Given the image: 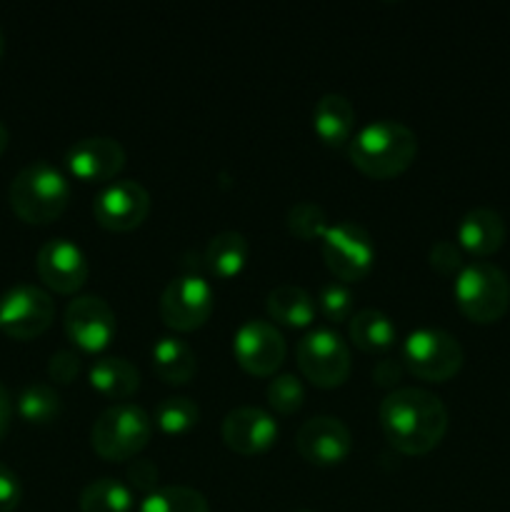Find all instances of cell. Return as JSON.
Listing matches in <instances>:
<instances>
[{"label":"cell","mask_w":510,"mask_h":512,"mask_svg":"<svg viewBox=\"0 0 510 512\" xmlns=\"http://www.w3.org/2000/svg\"><path fill=\"white\" fill-rule=\"evenodd\" d=\"M88 378L90 385L103 398L120 400V403L140 388L138 365L130 363L123 355H103V358H95L88 370Z\"/></svg>","instance_id":"20"},{"label":"cell","mask_w":510,"mask_h":512,"mask_svg":"<svg viewBox=\"0 0 510 512\" xmlns=\"http://www.w3.org/2000/svg\"><path fill=\"white\" fill-rule=\"evenodd\" d=\"M295 448H298L300 458H305L308 463L335 465L348 458L350 448H353V435L340 418L315 415L298 428Z\"/></svg>","instance_id":"15"},{"label":"cell","mask_w":510,"mask_h":512,"mask_svg":"<svg viewBox=\"0 0 510 512\" xmlns=\"http://www.w3.org/2000/svg\"><path fill=\"white\" fill-rule=\"evenodd\" d=\"M8 140H10L8 128H5V125L0 123V155H3V153H5V148H8Z\"/></svg>","instance_id":"38"},{"label":"cell","mask_w":510,"mask_h":512,"mask_svg":"<svg viewBox=\"0 0 510 512\" xmlns=\"http://www.w3.org/2000/svg\"><path fill=\"white\" fill-rule=\"evenodd\" d=\"M23 498V485L15 470L0 463V512H13Z\"/></svg>","instance_id":"35"},{"label":"cell","mask_w":510,"mask_h":512,"mask_svg":"<svg viewBox=\"0 0 510 512\" xmlns=\"http://www.w3.org/2000/svg\"><path fill=\"white\" fill-rule=\"evenodd\" d=\"M3 50H5V38H3V30H0V58H3Z\"/></svg>","instance_id":"39"},{"label":"cell","mask_w":510,"mask_h":512,"mask_svg":"<svg viewBox=\"0 0 510 512\" xmlns=\"http://www.w3.org/2000/svg\"><path fill=\"white\" fill-rule=\"evenodd\" d=\"M353 300V290L348 288V283H340V280H328L318 290V308L330 323L353 318Z\"/></svg>","instance_id":"30"},{"label":"cell","mask_w":510,"mask_h":512,"mask_svg":"<svg viewBox=\"0 0 510 512\" xmlns=\"http://www.w3.org/2000/svg\"><path fill=\"white\" fill-rule=\"evenodd\" d=\"M465 250L455 240H435L428 250V260L438 273L458 275L465 268Z\"/></svg>","instance_id":"32"},{"label":"cell","mask_w":510,"mask_h":512,"mask_svg":"<svg viewBox=\"0 0 510 512\" xmlns=\"http://www.w3.org/2000/svg\"><path fill=\"white\" fill-rule=\"evenodd\" d=\"M250 255V243L243 233L238 230H223V233H215L208 240V248H205V263H208L210 273L218 275V278L228 280L235 278L240 270L245 268Z\"/></svg>","instance_id":"24"},{"label":"cell","mask_w":510,"mask_h":512,"mask_svg":"<svg viewBox=\"0 0 510 512\" xmlns=\"http://www.w3.org/2000/svg\"><path fill=\"white\" fill-rule=\"evenodd\" d=\"M380 425L393 448L425 455L438 448L448 430V408L435 393L415 385L393 388L380 403Z\"/></svg>","instance_id":"1"},{"label":"cell","mask_w":510,"mask_h":512,"mask_svg":"<svg viewBox=\"0 0 510 512\" xmlns=\"http://www.w3.org/2000/svg\"><path fill=\"white\" fill-rule=\"evenodd\" d=\"M83 512H130L133 510V490L123 480L98 478L90 480L80 493Z\"/></svg>","instance_id":"25"},{"label":"cell","mask_w":510,"mask_h":512,"mask_svg":"<svg viewBox=\"0 0 510 512\" xmlns=\"http://www.w3.org/2000/svg\"><path fill=\"white\" fill-rule=\"evenodd\" d=\"M285 223H288L290 233L300 240L323 238L325 230L330 228L323 205L313 203V200H300V203L290 205Z\"/></svg>","instance_id":"29"},{"label":"cell","mask_w":510,"mask_h":512,"mask_svg":"<svg viewBox=\"0 0 510 512\" xmlns=\"http://www.w3.org/2000/svg\"><path fill=\"white\" fill-rule=\"evenodd\" d=\"M295 512H313V510H295Z\"/></svg>","instance_id":"40"},{"label":"cell","mask_w":510,"mask_h":512,"mask_svg":"<svg viewBox=\"0 0 510 512\" xmlns=\"http://www.w3.org/2000/svg\"><path fill=\"white\" fill-rule=\"evenodd\" d=\"M80 373V355L73 350H55L48 360V375L53 383L68 385L78 378Z\"/></svg>","instance_id":"33"},{"label":"cell","mask_w":510,"mask_h":512,"mask_svg":"<svg viewBox=\"0 0 510 512\" xmlns=\"http://www.w3.org/2000/svg\"><path fill=\"white\" fill-rule=\"evenodd\" d=\"M233 353L240 368L258 378H268L283 365L288 343L280 328L270 320L250 318L235 330L233 335Z\"/></svg>","instance_id":"11"},{"label":"cell","mask_w":510,"mask_h":512,"mask_svg":"<svg viewBox=\"0 0 510 512\" xmlns=\"http://www.w3.org/2000/svg\"><path fill=\"white\" fill-rule=\"evenodd\" d=\"M313 130L325 145H333V148L350 143L355 130L353 103L343 93H325L315 103Z\"/></svg>","instance_id":"19"},{"label":"cell","mask_w":510,"mask_h":512,"mask_svg":"<svg viewBox=\"0 0 510 512\" xmlns=\"http://www.w3.org/2000/svg\"><path fill=\"white\" fill-rule=\"evenodd\" d=\"M63 325L68 338L88 353H100L108 348L118 330L115 310L100 295H75L65 308Z\"/></svg>","instance_id":"13"},{"label":"cell","mask_w":510,"mask_h":512,"mask_svg":"<svg viewBox=\"0 0 510 512\" xmlns=\"http://www.w3.org/2000/svg\"><path fill=\"white\" fill-rule=\"evenodd\" d=\"M158 465L148 458H135L128 465V480L135 490H145V493H153L158 488Z\"/></svg>","instance_id":"34"},{"label":"cell","mask_w":510,"mask_h":512,"mask_svg":"<svg viewBox=\"0 0 510 512\" xmlns=\"http://www.w3.org/2000/svg\"><path fill=\"white\" fill-rule=\"evenodd\" d=\"M40 280L60 295L78 293L88 280V258L68 238H50L40 245L35 258Z\"/></svg>","instance_id":"14"},{"label":"cell","mask_w":510,"mask_h":512,"mask_svg":"<svg viewBox=\"0 0 510 512\" xmlns=\"http://www.w3.org/2000/svg\"><path fill=\"white\" fill-rule=\"evenodd\" d=\"M320 253L325 265L340 283H355L373 268L375 243L368 230L355 220H340L330 225L320 238Z\"/></svg>","instance_id":"8"},{"label":"cell","mask_w":510,"mask_h":512,"mask_svg":"<svg viewBox=\"0 0 510 512\" xmlns=\"http://www.w3.org/2000/svg\"><path fill=\"white\" fill-rule=\"evenodd\" d=\"M225 445L240 455H255L268 450L278 438V423L268 410L258 405H238L220 425Z\"/></svg>","instance_id":"17"},{"label":"cell","mask_w":510,"mask_h":512,"mask_svg":"<svg viewBox=\"0 0 510 512\" xmlns=\"http://www.w3.org/2000/svg\"><path fill=\"white\" fill-rule=\"evenodd\" d=\"M265 308L275 323L290 325V328H308L315 318V303L313 295L305 288L295 283H280L265 298Z\"/></svg>","instance_id":"22"},{"label":"cell","mask_w":510,"mask_h":512,"mask_svg":"<svg viewBox=\"0 0 510 512\" xmlns=\"http://www.w3.org/2000/svg\"><path fill=\"white\" fill-rule=\"evenodd\" d=\"M455 303L460 313L480 325L495 323L510 308V278L488 260H473L455 275Z\"/></svg>","instance_id":"4"},{"label":"cell","mask_w":510,"mask_h":512,"mask_svg":"<svg viewBox=\"0 0 510 512\" xmlns=\"http://www.w3.org/2000/svg\"><path fill=\"white\" fill-rule=\"evenodd\" d=\"M65 165L75 178L105 183L123 170L125 148L110 135H88L70 145L65 153Z\"/></svg>","instance_id":"16"},{"label":"cell","mask_w":510,"mask_h":512,"mask_svg":"<svg viewBox=\"0 0 510 512\" xmlns=\"http://www.w3.org/2000/svg\"><path fill=\"white\" fill-rule=\"evenodd\" d=\"M15 408L23 420L33 425H48L63 410V400L60 393L55 390V385L50 383H30L20 390L18 400H15Z\"/></svg>","instance_id":"26"},{"label":"cell","mask_w":510,"mask_h":512,"mask_svg":"<svg viewBox=\"0 0 510 512\" xmlns=\"http://www.w3.org/2000/svg\"><path fill=\"white\" fill-rule=\"evenodd\" d=\"M348 155L360 173L388 180L410 168L418 155V138L400 120H370L350 138Z\"/></svg>","instance_id":"2"},{"label":"cell","mask_w":510,"mask_h":512,"mask_svg":"<svg viewBox=\"0 0 510 512\" xmlns=\"http://www.w3.org/2000/svg\"><path fill=\"white\" fill-rule=\"evenodd\" d=\"M155 425L168 435L188 433L200 420V408L188 395H168L155 405Z\"/></svg>","instance_id":"28"},{"label":"cell","mask_w":510,"mask_h":512,"mask_svg":"<svg viewBox=\"0 0 510 512\" xmlns=\"http://www.w3.org/2000/svg\"><path fill=\"white\" fill-rule=\"evenodd\" d=\"M298 368L318 388H338L350 375V345L328 325L310 328L298 340Z\"/></svg>","instance_id":"7"},{"label":"cell","mask_w":510,"mask_h":512,"mask_svg":"<svg viewBox=\"0 0 510 512\" xmlns=\"http://www.w3.org/2000/svg\"><path fill=\"white\" fill-rule=\"evenodd\" d=\"M405 373V365L400 358H393V355H385L375 363L373 368V383L380 385V388H393L398 385V380L403 378Z\"/></svg>","instance_id":"36"},{"label":"cell","mask_w":510,"mask_h":512,"mask_svg":"<svg viewBox=\"0 0 510 512\" xmlns=\"http://www.w3.org/2000/svg\"><path fill=\"white\" fill-rule=\"evenodd\" d=\"M505 235L508 228L503 215L493 208L468 210L458 223V245L475 258H485L503 248Z\"/></svg>","instance_id":"18"},{"label":"cell","mask_w":510,"mask_h":512,"mask_svg":"<svg viewBox=\"0 0 510 512\" xmlns=\"http://www.w3.org/2000/svg\"><path fill=\"white\" fill-rule=\"evenodd\" d=\"M153 418L135 403H113L95 418L90 428L93 450L105 460L138 458L153 438Z\"/></svg>","instance_id":"5"},{"label":"cell","mask_w":510,"mask_h":512,"mask_svg":"<svg viewBox=\"0 0 510 512\" xmlns=\"http://www.w3.org/2000/svg\"><path fill=\"white\" fill-rule=\"evenodd\" d=\"M55 303L40 285H13L0 295V330L13 340H33L50 328Z\"/></svg>","instance_id":"9"},{"label":"cell","mask_w":510,"mask_h":512,"mask_svg":"<svg viewBox=\"0 0 510 512\" xmlns=\"http://www.w3.org/2000/svg\"><path fill=\"white\" fill-rule=\"evenodd\" d=\"M265 395H268V403L273 405L278 413L290 415V413H295V410H300V405H303L305 388H303V383H300L298 375L280 373L270 380Z\"/></svg>","instance_id":"31"},{"label":"cell","mask_w":510,"mask_h":512,"mask_svg":"<svg viewBox=\"0 0 510 512\" xmlns=\"http://www.w3.org/2000/svg\"><path fill=\"white\" fill-rule=\"evenodd\" d=\"M348 335L365 353H383V350L393 348L398 330L383 310L363 308L355 310L353 318L348 320Z\"/></svg>","instance_id":"23"},{"label":"cell","mask_w":510,"mask_h":512,"mask_svg":"<svg viewBox=\"0 0 510 512\" xmlns=\"http://www.w3.org/2000/svg\"><path fill=\"white\" fill-rule=\"evenodd\" d=\"M405 370L428 383H445L463 368V345L443 328H415L400 348Z\"/></svg>","instance_id":"6"},{"label":"cell","mask_w":510,"mask_h":512,"mask_svg":"<svg viewBox=\"0 0 510 512\" xmlns=\"http://www.w3.org/2000/svg\"><path fill=\"white\" fill-rule=\"evenodd\" d=\"M10 418H13V400H10V393L5 390V385L0 383V440L8 433Z\"/></svg>","instance_id":"37"},{"label":"cell","mask_w":510,"mask_h":512,"mask_svg":"<svg viewBox=\"0 0 510 512\" xmlns=\"http://www.w3.org/2000/svg\"><path fill=\"white\" fill-rule=\"evenodd\" d=\"M153 370L163 383L185 385L198 373V355L185 340L163 335L153 345Z\"/></svg>","instance_id":"21"},{"label":"cell","mask_w":510,"mask_h":512,"mask_svg":"<svg viewBox=\"0 0 510 512\" xmlns=\"http://www.w3.org/2000/svg\"><path fill=\"white\" fill-rule=\"evenodd\" d=\"M10 208L23 223L43 225L63 215L70 203V183L48 160H33L15 173L8 190Z\"/></svg>","instance_id":"3"},{"label":"cell","mask_w":510,"mask_h":512,"mask_svg":"<svg viewBox=\"0 0 510 512\" xmlns=\"http://www.w3.org/2000/svg\"><path fill=\"white\" fill-rule=\"evenodd\" d=\"M93 213L103 228L115 233L135 230L150 213V193L133 178L110 180L98 190L93 200Z\"/></svg>","instance_id":"12"},{"label":"cell","mask_w":510,"mask_h":512,"mask_svg":"<svg viewBox=\"0 0 510 512\" xmlns=\"http://www.w3.org/2000/svg\"><path fill=\"white\" fill-rule=\"evenodd\" d=\"M138 512H210L208 500L190 485H163L148 493Z\"/></svg>","instance_id":"27"},{"label":"cell","mask_w":510,"mask_h":512,"mask_svg":"<svg viewBox=\"0 0 510 512\" xmlns=\"http://www.w3.org/2000/svg\"><path fill=\"white\" fill-rule=\"evenodd\" d=\"M215 305V293L203 275L183 273L165 285L160 295V318L168 328L188 330L200 328L210 318Z\"/></svg>","instance_id":"10"}]
</instances>
